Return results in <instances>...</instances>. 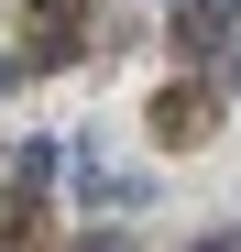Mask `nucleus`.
<instances>
[{
  "label": "nucleus",
  "instance_id": "1",
  "mask_svg": "<svg viewBox=\"0 0 241 252\" xmlns=\"http://www.w3.org/2000/svg\"><path fill=\"white\" fill-rule=\"evenodd\" d=\"M77 55H88V0H22V66L55 77Z\"/></svg>",
  "mask_w": 241,
  "mask_h": 252
},
{
  "label": "nucleus",
  "instance_id": "2",
  "mask_svg": "<svg viewBox=\"0 0 241 252\" xmlns=\"http://www.w3.org/2000/svg\"><path fill=\"white\" fill-rule=\"evenodd\" d=\"M241 44V0H176V55H230Z\"/></svg>",
  "mask_w": 241,
  "mask_h": 252
},
{
  "label": "nucleus",
  "instance_id": "3",
  "mask_svg": "<svg viewBox=\"0 0 241 252\" xmlns=\"http://www.w3.org/2000/svg\"><path fill=\"white\" fill-rule=\"evenodd\" d=\"M143 121H153V143H176V154H186V143H209V121H219V99L176 77V88H153V110H143Z\"/></svg>",
  "mask_w": 241,
  "mask_h": 252
},
{
  "label": "nucleus",
  "instance_id": "4",
  "mask_svg": "<svg viewBox=\"0 0 241 252\" xmlns=\"http://www.w3.org/2000/svg\"><path fill=\"white\" fill-rule=\"evenodd\" d=\"M44 176H55V143H44V132H33V143L11 154V197H22V220H33V187H44Z\"/></svg>",
  "mask_w": 241,
  "mask_h": 252
},
{
  "label": "nucleus",
  "instance_id": "5",
  "mask_svg": "<svg viewBox=\"0 0 241 252\" xmlns=\"http://www.w3.org/2000/svg\"><path fill=\"white\" fill-rule=\"evenodd\" d=\"M77 252H132V241H120V230H88V241H77Z\"/></svg>",
  "mask_w": 241,
  "mask_h": 252
},
{
  "label": "nucleus",
  "instance_id": "6",
  "mask_svg": "<svg viewBox=\"0 0 241 252\" xmlns=\"http://www.w3.org/2000/svg\"><path fill=\"white\" fill-rule=\"evenodd\" d=\"M22 77H33V66H22V55H0V88H22Z\"/></svg>",
  "mask_w": 241,
  "mask_h": 252
},
{
  "label": "nucleus",
  "instance_id": "7",
  "mask_svg": "<svg viewBox=\"0 0 241 252\" xmlns=\"http://www.w3.org/2000/svg\"><path fill=\"white\" fill-rule=\"evenodd\" d=\"M230 88H241V44H230Z\"/></svg>",
  "mask_w": 241,
  "mask_h": 252
}]
</instances>
